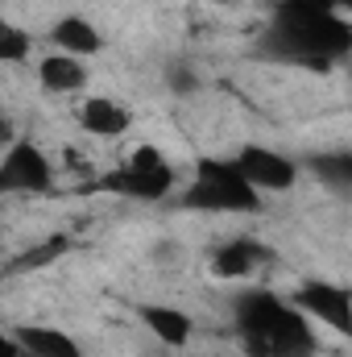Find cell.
<instances>
[{"label":"cell","instance_id":"1","mask_svg":"<svg viewBox=\"0 0 352 357\" xmlns=\"http://www.w3.org/2000/svg\"><path fill=\"white\" fill-rule=\"evenodd\" d=\"M262 50L290 67L332 71L336 63H349L352 25L332 0H278Z\"/></svg>","mask_w":352,"mask_h":357},{"label":"cell","instance_id":"2","mask_svg":"<svg viewBox=\"0 0 352 357\" xmlns=\"http://www.w3.org/2000/svg\"><path fill=\"white\" fill-rule=\"evenodd\" d=\"M182 208L191 212H257L262 191L241 175L237 158H203L191 187L182 191Z\"/></svg>","mask_w":352,"mask_h":357},{"label":"cell","instance_id":"3","mask_svg":"<svg viewBox=\"0 0 352 357\" xmlns=\"http://www.w3.org/2000/svg\"><path fill=\"white\" fill-rule=\"evenodd\" d=\"M290 303L307 320H315V324H323V328H332L340 337H352V291H344L340 282H332V278H307V282L294 287Z\"/></svg>","mask_w":352,"mask_h":357},{"label":"cell","instance_id":"4","mask_svg":"<svg viewBox=\"0 0 352 357\" xmlns=\"http://www.w3.org/2000/svg\"><path fill=\"white\" fill-rule=\"evenodd\" d=\"M232 158H237L241 175L249 178L262 195L290 191V187L298 183V162H294V158H286V154H278L273 146H257V142H249V146H241Z\"/></svg>","mask_w":352,"mask_h":357},{"label":"cell","instance_id":"5","mask_svg":"<svg viewBox=\"0 0 352 357\" xmlns=\"http://www.w3.org/2000/svg\"><path fill=\"white\" fill-rule=\"evenodd\" d=\"M54 183V167L50 158L33 146V142H13L4 146V158H0V187L4 191H50Z\"/></svg>","mask_w":352,"mask_h":357},{"label":"cell","instance_id":"6","mask_svg":"<svg viewBox=\"0 0 352 357\" xmlns=\"http://www.w3.org/2000/svg\"><path fill=\"white\" fill-rule=\"evenodd\" d=\"M286 307H290V299H282L278 291L249 287V291H241L237 303H232V324H237L241 337H265V333H273V324L286 316Z\"/></svg>","mask_w":352,"mask_h":357},{"label":"cell","instance_id":"7","mask_svg":"<svg viewBox=\"0 0 352 357\" xmlns=\"http://www.w3.org/2000/svg\"><path fill=\"white\" fill-rule=\"evenodd\" d=\"M99 187L104 191H112V195H125V199H141V204H158V199H166L170 195V187H175V167H158V171H141V167H120V171H112V175L99 178Z\"/></svg>","mask_w":352,"mask_h":357},{"label":"cell","instance_id":"8","mask_svg":"<svg viewBox=\"0 0 352 357\" xmlns=\"http://www.w3.org/2000/svg\"><path fill=\"white\" fill-rule=\"evenodd\" d=\"M79 125H83V133H91V137L112 142V137H125L133 129V112L120 100H112V96H91V100H83V108H79Z\"/></svg>","mask_w":352,"mask_h":357},{"label":"cell","instance_id":"9","mask_svg":"<svg viewBox=\"0 0 352 357\" xmlns=\"http://www.w3.org/2000/svg\"><path fill=\"white\" fill-rule=\"evenodd\" d=\"M50 42H54V50L75 54V59H91V54L104 50V33L91 25L88 17H79V13H63L50 25Z\"/></svg>","mask_w":352,"mask_h":357},{"label":"cell","instance_id":"10","mask_svg":"<svg viewBox=\"0 0 352 357\" xmlns=\"http://www.w3.org/2000/svg\"><path fill=\"white\" fill-rule=\"evenodd\" d=\"M38 84L46 91H54V96H71V91H79L88 84V67H83V59H75V54L50 50V54L38 59Z\"/></svg>","mask_w":352,"mask_h":357},{"label":"cell","instance_id":"11","mask_svg":"<svg viewBox=\"0 0 352 357\" xmlns=\"http://www.w3.org/2000/svg\"><path fill=\"white\" fill-rule=\"evenodd\" d=\"M13 337H17L33 357H83L79 341H75L71 333L54 328V324H17Z\"/></svg>","mask_w":352,"mask_h":357},{"label":"cell","instance_id":"12","mask_svg":"<svg viewBox=\"0 0 352 357\" xmlns=\"http://www.w3.org/2000/svg\"><path fill=\"white\" fill-rule=\"evenodd\" d=\"M141 324H145L162 345H170V349H182V345L191 341V333H195L191 316L178 312V307H166V303H145V307H141Z\"/></svg>","mask_w":352,"mask_h":357},{"label":"cell","instance_id":"13","mask_svg":"<svg viewBox=\"0 0 352 357\" xmlns=\"http://www.w3.org/2000/svg\"><path fill=\"white\" fill-rule=\"evenodd\" d=\"M262 262H265V250L257 241L241 237V241H228V245H220L211 254V274L216 278H245V274H253Z\"/></svg>","mask_w":352,"mask_h":357},{"label":"cell","instance_id":"14","mask_svg":"<svg viewBox=\"0 0 352 357\" xmlns=\"http://www.w3.org/2000/svg\"><path fill=\"white\" fill-rule=\"evenodd\" d=\"M307 167L323 178V183H332V187H340V191H352V150H328V154H315Z\"/></svg>","mask_w":352,"mask_h":357},{"label":"cell","instance_id":"15","mask_svg":"<svg viewBox=\"0 0 352 357\" xmlns=\"http://www.w3.org/2000/svg\"><path fill=\"white\" fill-rule=\"evenodd\" d=\"M29 54H33V33L4 21L0 25V63H25Z\"/></svg>","mask_w":352,"mask_h":357},{"label":"cell","instance_id":"16","mask_svg":"<svg viewBox=\"0 0 352 357\" xmlns=\"http://www.w3.org/2000/svg\"><path fill=\"white\" fill-rule=\"evenodd\" d=\"M125 162H129V167H141V171H158V167H170V162H166V154H162L158 146H137V150H133Z\"/></svg>","mask_w":352,"mask_h":357},{"label":"cell","instance_id":"17","mask_svg":"<svg viewBox=\"0 0 352 357\" xmlns=\"http://www.w3.org/2000/svg\"><path fill=\"white\" fill-rule=\"evenodd\" d=\"M170 88H175V91H195V88H199V79H195V71L175 67V71H170Z\"/></svg>","mask_w":352,"mask_h":357},{"label":"cell","instance_id":"18","mask_svg":"<svg viewBox=\"0 0 352 357\" xmlns=\"http://www.w3.org/2000/svg\"><path fill=\"white\" fill-rule=\"evenodd\" d=\"M0 357H33V354H29V349H25V345H21L13 333H8V337L0 341Z\"/></svg>","mask_w":352,"mask_h":357},{"label":"cell","instance_id":"19","mask_svg":"<svg viewBox=\"0 0 352 357\" xmlns=\"http://www.w3.org/2000/svg\"><path fill=\"white\" fill-rule=\"evenodd\" d=\"M336 8H344V13H352V0H332Z\"/></svg>","mask_w":352,"mask_h":357},{"label":"cell","instance_id":"20","mask_svg":"<svg viewBox=\"0 0 352 357\" xmlns=\"http://www.w3.org/2000/svg\"><path fill=\"white\" fill-rule=\"evenodd\" d=\"M349 67H352V54H349Z\"/></svg>","mask_w":352,"mask_h":357}]
</instances>
